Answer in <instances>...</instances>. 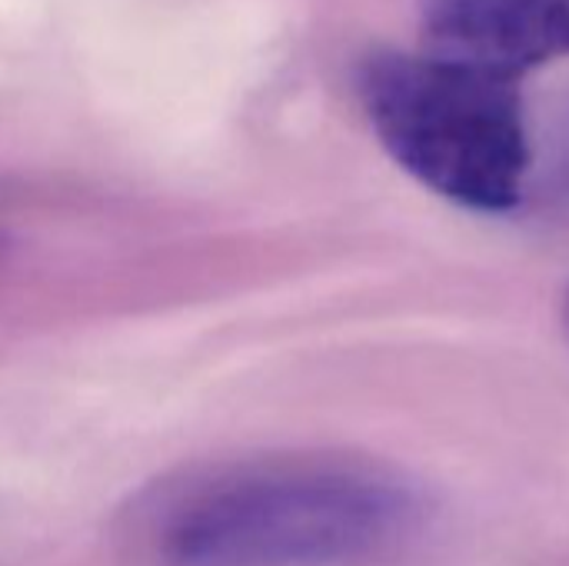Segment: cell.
I'll use <instances>...</instances> for the list:
<instances>
[{
    "instance_id": "cell-1",
    "label": "cell",
    "mask_w": 569,
    "mask_h": 566,
    "mask_svg": "<svg viewBox=\"0 0 569 566\" xmlns=\"http://www.w3.org/2000/svg\"><path fill=\"white\" fill-rule=\"evenodd\" d=\"M420 514L407 480L327 457H240L150 487L133 534L157 566H347L403 540Z\"/></svg>"
},
{
    "instance_id": "cell-2",
    "label": "cell",
    "mask_w": 569,
    "mask_h": 566,
    "mask_svg": "<svg viewBox=\"0 0 569 566\" xmlns=\"http://www.w3.org/2000/svg\"><path fill=\"white\" fill-rule=\"evenodd\" d=\"M360 100L383 150L427 190L480 214L523 200L530 137L517 80L380 50L360 70Z\"/></svg>"
},
{
    "instance_id": "cell-3",
    "label": "cell",
    "mask_w": 569,
    "mask_h": 566,
    "mask_svg": "<svg viewBox=\"0 0 569 566\" xmlns=\"http://www.w3.org/2000/svg\"><path fill=\"white\" fill-rule=\"evenodd\" d=\"M427 53L507 80L569 57V0H420Z\"/></svg>"
},
{
    "instance_id": "cell-4",
    "label": "cell",
    "mask_w": 569,
    "mask_h": 566,
    "mask_svg": "<svg viewBox=\"0 0 569 566\" xmlns=\"http://www.w3.org/2000/svg\"><path fill=\"white\" fill-rule=\"evenodd\" d=\"M563 334H567V340H569V294H567V304H563Z\"/></svg>"
}]
</instances>
